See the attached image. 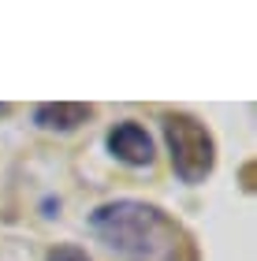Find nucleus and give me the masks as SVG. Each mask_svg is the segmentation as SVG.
I'll list each match as a JSON object with an SVG mask.
<instances>
[{
	"instance_id": "1",
	"label": "nucleus",
	"mask_w": 257,
	"mask_h": 261,
	"mask_svg": "<svg viewBox=\"0 0 257 261\" xmlns=\"http://www.w3.org/2000/svg\"><path fill=\"white\" fill-rule=\"evenodd\" d=\"M90 228L104 246L134 257L179 261V246H186V235L179 231V224L160 205H149L138 198H116L97 205L90 213Z\"/></svg>"
},
{
	"instance_id": "2",
	"label": "nucleus",
	"mask_w": 257,
	"mask_h": 261,
	"mask_svg": "<svg viewBox=\"0 0 257 261\" xmlns=\"http://www.w3.org/2000/svg\"><path fill=\"white\" fill-rule=\"evenodd\" d=\"M164 142L172 153V168L183 183H205L216 168V138L197 116L172 112L164 116Z\"/></svg>"
},
{
	"instance_id": "3",
	"label": "nucleus",
	"mask_w": 257,
	"mask_h": 261,
	"mask_svg": "<svg viewBox=\"0 0 257 261\" xmlns=\"http://www.w3.org/2000/svg\"><path fill=\"white\" fill-rule=\"evenodd\" d=\"M104 149L112 153L127 168H149L153 164V135L138 123V120H120L116 127H108L104 135Z\"/></svg>"
},
{
	"instance_id": "4",
	"label": "nucleus",
	"mask_w": 257,
	"mask_h": 261,
	"mask_svg": "<svg viewBox=\"0 0 257 261\" xmlns=\"http://www.w3.org/2000/svg\"><path fill=\"white\" fill-rule=\"evenodd\" d=\"M93 116V105L86 101H45L34 109V123L45 130H60V135H71Z\"/></svg>"
},
{
	"instance_id": "5",
	"label": "nucleus",
	"mask_w": 257,
	"mask_h": 261,
	"mask_svg": "<svg viewBox=\"0 0 257 261\" xmlns=\"http://www.w3.org/2000/svg\"><path fill=\"white\" fill-rule=\"evenodd\" d=\"M45 261H90V254L82 246H52V250L45 254Z\"/></svg>"
},
{
	"instance_id": "6",
	"label": "nucleus",
	"mask_w": 257,
	"mask_h": 261,
	"mask_svg": "<svg viewBox=\"0 0 257 261\" xmlns=\"http://www.w3.org/2000/svg\"><path fill=\"white\" fill-rule=\"evenodd\" d=\"M8 112H11V105H8V101H0V116H8Z\"/></svg>"
}]
</instances>
